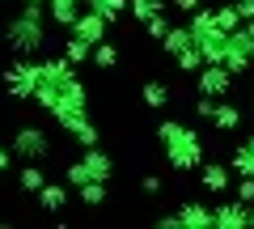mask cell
Returning <instances> with one entry per match:
<instances>
[{
    "mask_svg": "<svg viewBox=\"0 0 254 229\" xmlns=\"http://www.w3.org/2000/svg\"><path fill=\"white\" fill-rule=\"evenodd\" d=\"M34 102L60 123V132H68L76 119L89 115V89L76 76V68L64 55H38V93Z\"/></svg>",
    "mask_w": 254,
    "mask_h": 229,
    "instance_id": "6da1fadb",
    "label": "cell"
},
{
    "mask_svg": "<svg viewBox=\"0 0 254 229\" xmlns=\"http://www.w3.org/2000/svg\"><path fill=\"white\" fill-rule=\"evenodd\" d=\"M47 17H51L47 4H21V9L4 21V30H0L4 47H9L13 55H30V60H38V55L51 47V26H55V21H47Z\"/></svg>",
    "mask_w": 254,
    "mask_h": 229,
    "instance_id": "7a4b0ae2",
    "label": "cell"
},
{
    "mask_svg": "<svg viewBox=\"0 0 254 229\" xmlns=\"http://www.w3.org/2000/svg\"><path fill=\"white\" fill-rule=\"evenodd\" d=\"M157 149L165 153V161L178 170V174H190L208 161V149H203V136L190 123H178V119H165L157 123Z\"/></svg>",
    "mask_w": 254,
    "mask_h": 229,
    "instance_id": "3957f363",
    "label": "cell"
},
{
    "mask_svg": "<svg viewBox=\"0 0 254 229\" xmlns=\"http://www.w3.org/2000/svg\"><path fill=\"white\" fill-rule=\"evenodd\" d=\"M115 178V157L102 153L98 145L85 149L72 165H64V183L68 187H85V183H110Z\"/></svg>",
    "mask_w": 254,
    "mask_h": 229,
    "instance_id": "277c9868",
    "label": "cell"
},
{
    "mask_svg": "<svg viewBox=\"0 0 254 229\" xmlns=\"http://www.w3.org/2000/svg\"><path fill=\"white\" fill-rule=\"evenodd\" d=\"M9 149L17 161H47L51 157V132L43 123H17L9 136Z\"/></svg>",
    "mask_w": 254,
    "mask_h": 229,
    "instance_id": "5b68a950",
    "label": "cell"
},
{
    "mask_svg": "<svg viewBox=\"0 0 254 229\" xmlns=\"http://www.w3.org/2000/svg\"><path fill=\"white\" fill-rule=\"evenodd\" d=\"M0 81H4V89H9V98L34 102V93H38V60H30V55H13V64H4Z\"/></svg>",
    "mask_w": 254,
    "mask_h": 229,
    "instance_id": "8992f818",
    "label": "cell"
},
{
    "mask_svg": "<svg viewBox=\"0 0 254 229\" xmlns=\"http://www.w3.org/2000/svg\"><path fill=\"white\" fill-rule=\"evenodd\" d=\"M233 89V73L225 64H203L195 73V93H208V98H229Z\"/></svg>",
    "mask_w": 254,
    "mask_h": 229,
    "instance_id": "52a82bcc",
    "label": "cell"
},
{
    "mask_svg": "<svg viewBox=\"0 0 254 229\" xmlns=\"http://www.w3.org/2000/svg\"><path fill=\"white\" fill-rule=\"evenodd\" d=\"M106 26H110L106 17H98V13H93V9H85L81 17L72 21V30H68V34H76V38H81V43L98 47V43H106Z\"/></svg>",
    "mask_w": 254,
    "mask_h": 229,
    "instance_id": "ba28073f",
    "label": "cell"
},
{
    "mask_svg": "<svg viewBox=\"0 0 254 229\" xmlns=\"http://www.w3.org/2000/svg\"><path fill=\"white\" fill-rule=\"evenodd\" d=\"M199 187H203L208 195H225L229 187H233V170L220 165V161H203V165H199Z\"/></svg>",
    "mask_w": 254,
    "mask_h": 229,
    "instance_id": "9c48e42d",
    "label": "cell"
},
{
    "mask_svg": "<svg viewBox=\"0 0 254 229\" xmlns=\"http://www.w3.org/2000/svg\"><path fill=\"white\" fill-rule=\"evenodd\" d=\"M212 217H216L220 229H242V225H250V204L246 200H220L212 208Z\"/></svg>",
    "mask_w": 254,
    "mask_h": 229,
    "instance_id": "30bf717a",
    "label": "cell"
},
{
    "mask_svg": "<svg viewBox=\"0 0 254 229\" xmlns=\"http://www.w3.org/2000/svg\"><path fill=\"white\" fill-rule=\"evenodd\" d=\"M85 9H89V0H47V13H51V21L60 30H72V21L81 17Z\"/></svg>",
    "mask_w": 254,
    "mask_h": 229,
    "instance_id": "8fae6325",
    "label": "cell"
},
{
    "mask_svg": "<svg viewBox=\"0 0 254 229\" xmlns=\"http://www.w3.org/2000/svg\"><path fill=\"white\" fill-rule=\"evenodd\" d=\"M178 225L208 229V225H216V217H212L208 204H199V200H182V204H178Z\"/></svg>",
    "mask_w": 254,
    "mask_h": 229,
    "instance_id": "7c38bea8",
    "label": "cell"
},
{
    "mask_svg": "<svg viewBox=\"0 0 254 229\" xmlns=\"http://www.w3.org/2000/svg\"><path fill=\"white\" fill-rule=\"evenodd\" d=\"M195 47L203 51L208 64H225V51H229V30H212V34H199Z\"/></svg>",
    "mask_w": 254,
    "mask_h": 229,
    "instance_id": "4fadbf2b",
    "label": "cell"
},
{
    "mask_svg": "<svg viewBox=\"0 0 254 229\" xmlns=\"http://www.w3.org/2000/svg\"><path fill=\"white\" fill-rule=\"evenodd\" d=\"M187 47H195V30L190 26H170V34L161 38V51L174 60V55H182Z\"/></svg>",
    "mask_w": 254,
    "mask_h": 229,
    "instance_id": "5bb4252c",
    "label": "cell"
},
{
    "mask_svg": "<svg viewBox=\"0 0 254 229\" xmlns=\"http://www.w3.org/2000/svg\"><path fill=\"white\" fill-rule=\"evenodd\" d=\"M212 128H216V132H237V128H242V106L220 98L216 102V115H212Z\"/></svg>",
    "mask_w": 254,
    "mask_h": 229,
    "instance_id": "9a60e30c",
    "label": "cell"
},
{
    "mask_svg": "<svg viewBox=\"0 0 254 229\" xmlns=\"http://www.w3.org/2000/svg\"><path fill=\"white\" fill-rule=\"evenodd\" d=\"M17 187H21L26 195H38V191L47 187V170H43L38 161H26V165L17 170Z\"/></svg>",
    "mask_w": 254,
    "mask_h": 229,
    "instance_id": "2e32d148",
    "label": "cell"
},
{
    "mask_svg": "<svg viewBox=\"0 0 254 229\" xmlns=\"http://www.w3.org/2000/svg\"><path fill=\"white\" fill-rule=\"evenodd\" d=\"M140 102H144L148 110H165V102H170V85H165V81H144V85H140Z\"/></svg>",
    "mask_w": 254,
    "mask_h": 229,
    "instance_id": "e0dca14e",
    "label": "cell"
},
{
    "mask_svg": "<svg viewBox=\"0 0 254 229\" xmlns=\"http://www.w3.org/2000/svg\"><path fill=\"white\" fill-rule=\"evenodd\" d=\"M89 9L98 13V17H106L110 26H115L123 13H131V0H89Z\"/></svg>",
    "mask_w": 254,
    "mask_h": 229,
    "instance_id": "ac0fdd59",
    "label": "cell"
},
{
    "mask_svg": "<svg viewBox=\"0 0 254 229\" xmlns=\"http://www.w3.org/2000/svg\"><path fill=\"white\" fill-rule=\"evenodd\" d=\"M68 136H72L81 149H93V145H98V123H93L89 115H85V119H76L72 128H68Z\"/></svg>",
    "mask_w": 254,
    "mask_h": 229,
    "instance_id": "d6986e66",
    "label": "cell"
},
{
    "mask_svg": "<svg viewBox=\"0 0 254 229\" xmlns=\"http://www.w3.org/2000/svg\"><path fill=\"white\" fill-rule=\"evenodd\" d=\"M38 204H43L47 212H60L64 204H68V187L64 183H47L43 191H38Z\"/></svg>",
    "mask_w": 254,
    "mask_h": 229,
    "instance_id": "ffe728a7",
    "label": "cell"
},
{
    "mask_svg": "<svg viewBox=\"0 0 254 229\" xmlns=\"http://www.w3.org/2000/svg\"><path fill=\"white\" fill-rule=\"evenodd\" d=\"M64 60H68V64H89V60H93V47L89 43H81V38H76V34H68V43H64Z\"/></svg>",
    "mask_w": 254,
    "mask_h": 229,
    "instance_id": "44dd1931",
    "label": "cell"
},
{
    "mask_svg": "<svg viewBox=\"0 0 254 229\" xmlns=\"http://www.w3.org/2000/svg\"><path fill=\"white\" fill-rule=\"evenodd\" d=\"M229 165H233V174H237V178H254V149L237 145L233 157H229Z\"/></svg>",
    "mask_w": 254,
    "mask_h": 229,
    "instance_id": "7402d4cb",
    "label": "cell"
},
{
    "mask_svg": "<svg viewBox=\"0 0 254 229\" xmlns=\"http://www.w3.org/2000/svg\"><path fill=\"white\" fill-rule=\"evenodd\" d=\"M203 64H208V60H203V51H199V47H187L182 55H174V68H178V73H187V76H195Z\"/></svg>",
    "mask_w": 254,
    "mask_h": 229,
    "instance_id": "603a6c76",
    "label": "cell"
},
{
    "mask_svg": "<svg viewBox=\"0 0 254 229\" xmlns=\"http://www.w3.org/2000/svg\"><path fill=\"white\" fill-rule=\"evenodd\" d=\"M93 68H102V73H110V68L119 64V47L115 43H98L93 47V60H89Z\"/></svg>",
    "mask_w": 254,
    "mask_h": 229,
    "instance_id": "cb8c5ba5",
    "label": "cell"
},
{
    "mask_svg": "<svg viewBox=\"0 0 254 229\" xmlns=\"http://www.w3.org/2000/svg\"><path fill=\"white\" fill-rule=\"evenodd\" d=\"M76 200H81L85 208H102V204H106V183H85V187H76Z\"/></svg>",
    "mask_w": 254,
    "mask_h": 229,
    "instance_id": "d4e9b609",
    "label": "cell"
},
{
    "mask_svg": "<svg viewBox=\"0 0 254 229\" xmlns=\"http://www.w3.org/2000/svg\"><path fill=\"white\" fill-rule=\"evenodd\" d=\"M157 13H165V0H131V17L144 26L148 17H157Z\"/></svg>",
    "mask_w": 254,
    "mask_h": 229,
    "instance_id": "484cf974",
    "label": "cell"
},
{
    "mask_svg": "<svg viewBox=\"0 0 254 229\" xmlns=\"http://www.w3.org/2000/svg\"><path fill=\"white\" fill-rule=\"evenodd\" d=\"M216 21H220V30H237V26H242V13H237V4H233V0L216 4Z\"/></svg>",
    "mask_w": 254,
    "mask_h": 229,
    "instance_id": "4316f807",
    "label": "cell"
},
{
    "mask_svg": "<svg viewBox=\"0 0 254 229\" xmlns=\"http://www.w3.org/2000/svg\"><path fill=\"white\" fill-rule=\"evenodd\" d=\"M144 34L153 38V43H161V38L170 34V17H165V13H157V17H148V21H144Z\"/></svg>",
    "mask_w": 254,
    "mask_h": 229,
    "instance_id": "83f0119b",
    "label": "cell"
},
{
    "mask_svg": "<svg viewBox=\"0 0 254 229\" xmlns=\"http://www.w3.org/2000/svg\"><path fill=\"white\" fill-rule=\"evenodd\" d=\"M216 102H220V98H208V93H195V115L212 123V115H216Z\"/></svg>",
    "mask_w": 254,
    "mask_h": 229,
    "instance_id": "f1b7e54d",
    "label": "cell"
},
{
    "mask_svg": "<svg viewBox=\"0 0 254 229\" xmlns=\"http://www.w3.org/2000/svg\"><path fill=\"white\" fill-rule=\"evenodd\" d=\"M237 200L254 204V178H237Z\"/></svg>",
    "mask_w": 254,
    "mask_h": 229,
    "instance_id": "f546056e",
    "label": "cell"
},
{
    "mask_svg": "<svg viewBox=\"0 0 254 229\" xmlns=\"http://www.w3.org/2000/svg\"><path fill=\"white\" fill-rule=\"evenodd\" d=\"M170 4H174L178 13H187V17H190L195 9H203V0H170Z\"/></svg>",
    "mask_w": 254,
    "mask_h": 229,
    "instance_id": "4dcf8cb0",
    "label": "cell"
},
{
    "mask_svg": "<svg viewBox=\"0 0 254 229\" xmlns=\"http://www.w3.org/2000/svg\"><path fill=\"white\" fill-rule=\"evenodd\" d=\"M237 13H242V21H254V0H233Z\"/></svg>",
    "mask_w": 254,
    "mask_h": 229,
    "instance_id": "1f68e13d",
    "label": "cell"
},
{
    "mask_svg": "<svg viewBox=\"0 0 254 229\" xmlns=\"http://www.w3.org/2000/svg\"><path fill=\"white\" fill-rule=\"evenodd\" d=\"M140 187H144L148 195H157V191H161V178H157V174H144V178H140Z\"/></svg>",
    "mask_w": 254,
    "mask_h": 229,
    "instance_id": "d6a6232c",
    "label": "cell"
},
{
    "mask_svg": "<svg viewBox=\"0 0 254 229\" xmlns=\"http://www.w3.org/2000/svg\"><path fill=\"white\" fill-rule=\"evenodd\" d=\"M9 165H13V149H9V145H0V174H4Z\"/></svg>",
    "mask_w": 254,
    "mask_h": 229,
    "instance_id": "836d02e7",
    "label": "cell"
},
{
    "mask_svg": "<svg viewBox=\"0 0 254 229\" xmlns=\"http://www.w3.org/2000/svg\"><path fill=\"white\" fill-rule=\"evenodd\" d=\"M242 26H246V34H250V38H254V21H242Z\"/></svg>",
    "mask_w": 254,
    "mask_h": 229,
    "instance_id": "e575fe53",
    "label": "cell"
},
{
    "mask_svg": "<svg viewBox=\"0 0 254 229\" xmlns=\"http://www.w3.org/2000/svg\"><path fill=\"white\" fill-rule=\"evenodd\" d=\"M242 145H246V149H254V132H250V136H246V140H242Z\"/></svg>",
    "mask_w": 254,
    "mask_h": 229,
    "instance_id": "d590c367",
    "label": "cell"
},
{
    "mask_svg": "<svg viewBox=\"0 0 254 229\" xmlns=\"http://www.w3.org/2000/svg\"><path fill=\"white\" fill-rule=\"evenodd\" d=\"M21 4H47V0H21Z\"/></svg>",
    "mask_w": 254,
    "mask_h": 229,
    "instance_id": "8d00e7d4",
    "label": "cell"
},
{
    "mask_svg": "<svg viewBox=\"0 0 254 229\" xmlns=\"http://www.w3.org/2000/svg\"><path fill=\"white\" fill-rule=\"evenodd\" d=\"M250 115H254V98H250Z\"/></svg>",
    "mask_w": 254,
    "mask_h": 229,
    "instance_id": "74e56055",
    "label": "cell"
}]
</instances>
